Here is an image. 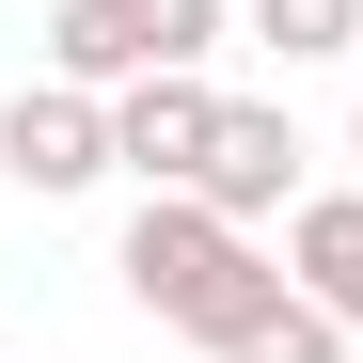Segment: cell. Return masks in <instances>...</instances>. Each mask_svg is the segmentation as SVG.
<instances>
[{"label":"cell","instance_id":"8992f818","mask_svg":"<svg viewBox=\"0 0 363 363\" xmlns=\"http://www.w3.org/2000/svg\"><path fill=\"white\" fill-rule=\"evenodd\" d=\"M284 284L316 300L332 332H363V174H347V190H300V221H284Z\"/></svg>","mask_w":363,"mask_h":363},{"label":"cell","instance_id":"277c9868","mask_svg":"<svg viewBox=\"0 0 363 363\" xmlns=\"http://www.w3.org/2000/svg\"><path fill=\"white\" fill-rule=\"evenodd\" d=\"M190 206H221L237 237L300 221V127H284L269 95H237V111H221V143H206V174H190Z\"/></svg>","mask_w":363,"mask_h":363},{"label":"cell","instance_id":"ba28073f","mask_svg":"<svg viewBox=\"0 0 363 363\" xmlns=\"http://www.w3.org/2000/svg\"><path fill=\"white\" fill-rule=\"evenodd\" d=\"M347 347H363V332H332L316 300H284V316H269L253 347H221V363H347Z\"/></svg>","mask_w":363,"mask_h":363},{"label":"cell","instance_id":"3957f363","mask_svg":"<svg viewBox=\"0 0 363 363\" xmlns=\"http://www.w3.org/2000/svg\"><path fill=\"white\" fill-rule=\"evenodd\" d=\"M95 174H127V158H111V95H79V79H16V95H0V190L79 206Z\"/></svg>","mask_w":363,"mask_h":363},{"label":"cell","instance_id":"6da1fadb","mask_svg":"<svg viewBox=\"0 0 363 363\" xmlns=\"http://www.w3.org/2000/svg\"><path fill=\"white\" fill-rule=\"evenodd\" d=\"M111 284H127L174 347H206V363H221V347H253L284 300H300L269 237H237V221H221V206H190V190H143V206H127V237H111Z\"/></svg>","mask_w":363,"mask_h":363},{"label":"cell","instance_id":"52a82bcc","mask_svg":"<svg viewBox=\"0 0 363 363\" xmlns=\"http://www.w3.org/2000/svg\"><path fill=\"white\" fill-rule=\"evenodd\" d=\"M237 32H253L269 64H347V48H363V0H237Z\"/></svg>","mask_w":363,"mask_h":363},{"label":"cell","instance_id":"5b68a950","mask_svg":"<svg viewBox=\"0 0 363 363\" xmlns=\"http://www.w3.org/2000/svg\"><path fill=\"white\" fill-rule=\"evenodd\" d=\"M221 79H143V95H111V158L143 174V190H190L206 174V143H221Z\"/></svg>","mask_w":363,"mask_h":363},{"label":"cell","instance_id":"7a4b0ae2","mask_svg":"<svg viewBox=\"0 0 363 363\" xmlns=\"http://www.w3.org/2000/svg\"><path fill=\"white\" fill-rule=\"evenodd\" d=\"M221 32H237V0H64V16H48V79H79V95L206 79Z\"/></svg>","mask_w":363,"mask_h":363},{"label":"cell","instance_id":"9c48e42d","mask_svg":"<svg viewBox=\"0 0 363 363\" xmlns=\"http://www.w3.org/2000/svg\"><path fill=\"white\" fill-rule=\"evenodd\" d=\"M347 158H363V111H347Z\"/></svg>","mask_w":363,"mask_h":363}]
</instances>
